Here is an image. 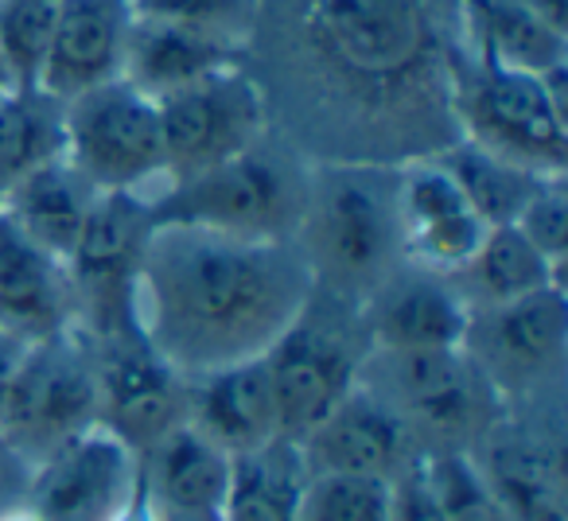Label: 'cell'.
I'll use <instances>...</instances> for the list:
<instances>
[{
	"label": "cell",
	"instance_id": "cell-20",
	"mask_svg": "<svg viewBox=\"0 0 568 521\" xmlns=\"http://www.w3.org/2000/svg\"><path fill=\"white\" fill-rule=\"evenodd\" d=\"M74 327V293L67 260L43 249L0 211V331L28 347Z\"/></svg>",
	"mask_w": 568,
	"mask_h": 521
},
{
	"label": "cell",
	"instance_id": "cell-31",
	"mask_svg": "<svg viewBox=\"0 0 568 521\" xmlns=\"http://www.w3.org/2000/svg\"><path fill=\"white\" fill-rule=\"evenodd\" d=\"M394 482L358 474H308L296 521H389Z\"/></svg>",
	"mask_w": 568,
	"mask_h": 521
},
{
	"label": "cell",
	"instance_id": "cell-5",
	"mask_svg": "<svg viewBox=\"0 0 568 521\" xmlns=\"http://www.w3.org/2000/svg\"><path fill=\"white\" fill-rule=\"evenodd\" d=\"M565 74H526L467 55H452V118L464 141L534 175H568Z\"/></svg>",
	"mask_w": 568,
	"mask_h": 521
},
{
	"label": "cell",
	"instance_id": "cell-19",
	"mask_svg": "<svg viewBox=\"0 0 568 521\" xmlns=\"http://www.w3.org/2000/svg\"><path fill=\"white\" fill-rule=\"evenodd\" d=\"M133 4L129 0H55V28L43 59L40 90L59 102L125 74Z\"/></svg>",
	"mask_w": 568,
	"mask_h": 521
},
{
	"label": "cell",
	"instance_id": "cell-6",
	"mask_svg": "<svg viewBox=\"0 0 568 521\" xmlns=\"http://www.w3.org/2000/svg\"><path fill=\"white\" fill-rule=\"evenodd\" d=\"M366 389L402 420L420 456L471 451L506 412L479 366L452 350H371L358 374Z\"/></svg>",
	"mask_w": 568,
	"mask_h": 521
},
{
	"label": "cell",
	"instance_id": "cell-35",
	"mask_svg": "<svg viewBox=\"0 0 568 521\" xmlns=\"http://www.w3.org/2000/svg\"><path fill=\"white\" fill-rule=\"evenodd\" d=\"M389 521H444L440 505H436L433 490L425 482V471H420V459L394 479V502H389Z\"/></svg>",
	"mask_w": 568,
	"mask_h": 521
},
{
	"label": "cell",
	"instance_id": "cell-4",
	"mask_svg": "<svg viewBox=\"0 0 568 521\" xmlns=\"http://www.w3.org/2000/svg\"><path fill=\"white\" fill-rule=\"evenodd\" d=\"M312 187V160L265 133L237 156L175 180L152 198L156 222L214 229L250 242H293Z\"/></svg>",
	"mask_w": 568,
	"mask_h": 521
},
{
	"label": "cell",
	"instance_id": "cell-27",
	"mask_svg": "<svg viewBox=\"0 0 568 521\" xmlns=\"http://www.w3.org/2000/svg\"><path fill=\"white\" fill-rule=\"evenodd\" d=\"M308 467L293 440H273L234 459L222 518L226 521H296Z\"/></svg>",
	"mask_w": 568,
	"mask_h": 521
},
{
	"label": "cell",
	"instance_id": "cell-42",
	"mask_svg": "<svg viewBox=\"0 0 568 521\" xmlns=\"http://www.w3.org/2000/svg\"><path fill=\"white\" fill-rule=\"evenodd\" d=\"M0 86H4V74H0Z\"/></svg>",
	"mask_w": 568,
	"mask_h": 521
},
{
	"label": "cell",
	"instance_id": "cell-40",
	"mask_svg": "<svg viewBox=\"0 0 568 521\" xmlns=\"http://www.w3.org/2000/svg\"><path fill=\"white\" fill-rule=\"evenodd\" d=\"M0 521H43V518L36 510H28V505H17V510L0 513Z\"/></svg>",
	"mask_w": 568,
	"mask_h": 521
},
{
	"label": "cell",
	"instance_id": "cell-36",
	"mask_svg": "<svg viewBox=\"0 0 568 521\" xmlns=\"http://www.w3.org/2000/svg\"><path fill=\"white\" fill-rule=\"evenodd\" d=\"M28 487H32V463L0 432V513L28 505Z\"/></svg>",
	"mask_w": 568,
	"mask_h": 521
},
{
	"label": "cell",
	"instance_id": "cell-13",
	"mask_svg": "<svg viewBox=\"0 0 568 521\" xmlns=\"http://www.w3.org/2000/svg\"><path fill=\"white\" fill-rule=\"evenodd\" d=\"M168 183L237 156L268 133V110L245 63L156 98Z\"/></svg>",
	"mask_w": 568,
	"mask_h": 521
},
{
	"label": "cell",
	"instance_id": "cell-10",
	"mask_svg": "<svg viewBox=\"0 0 568 521\" xmlns=\"http://www.w3.org/2000/svg\"><path fill=\"white\" fill-rule=\"evenodd\" d=\"M565 401L514 405L467 456L503 521H568Z\"/></svg>",
	"mask_w": 568,
	"mask_h": 521
},
{
	"label": "cell",
	"instance_id": "cell-34",
	"mask_svg": "<svg viewBox=\"0 0 568 521\" xmlns=\"http://www.w3.org/2000/svg\"><path fill=\"white\" fill-rule=\"evenodd\" d=\"M521 229L529 245L541 253L549 265L565 269L568 257V175L557 180H541L537 191L529 195V203L521 206V214L510 222Z\"/></svg>",
	"mask_w": 568,
	"mask_h": 521
},
{
	"label": "cell",
	"instance_id": "cell-1",
	"mask_svg": "<svg viewBox=\"0 0 568 521\" xmlns=\"http://www.w3.org/2000/svg\"><path fill=\"white\" fill-rule=\"evenodd\" d=\"M456 43V0H261L245 71L312 164L402 167L459 136Z\"/></svg>",
	"mask_w": 568,
	"mask_h": 521
},
{
	"label": "cell",
	"instance_id": "cell-24",
	"mask_svg": "<svg viewBox=\"0 0 568 521\" xmlns=\"http://www.w3.org/2000/svg\"><path fill=\"white\" fill-rule=\"evenodd\" d=\"M102 191L79 172L67 156L51 160V164L28 172L4 191V206L20 229L55 257H71L74 242H79L82 226H87L90 211L98 206Z\"/></svg>",
	"mask_w": 568,
	"mask_h": 521
},
{
	"label": "cell",
	"instance_id": "cell-41",
	"mask_svg": "<svg viewBox=\"0 0 568 521\" xmlns=\"http://www.w3.org/2000/svg\"><path fill=\"white\" fill-rule=\"evenodd\" d=\"M0 206H4V183H0Z\"/></svg>",
	"mask_w": 568,
	"mask_h": 521
},
{
	"label": "cell",
	"instance_id": "cell-37",
	"mask_svg": "<svg viewBox=\"0 0 568 521\" xmlns=\"http://www.w3.org/2000/svg\"><path fill=\"white\" fill-rule=\"evenodd\" d=\"M24 355H28L24 339H17V335H9V331H0V412H4V401H9L12 381H17Z\"/></svg>",
	"mask_w": 568,
	"mask_h": 521
},
{
	"label": "cell",
	"instance_id": "cell-11",
	"mask_svg": "<svg viewBox=\"0 0 568 521\" xmlns=\"http://www.w3.org/2000/svg\"><path fill=\"white\" fill-rule=\"evenodd\" d=\"M94 425L98 370L87 335L71 327L55 339L32 343L0 412V432L36 467Z\"/></svg>",
	"mask_w": 568,
	"mask_h": 521
},
{
	"label": "cell",
	"instance_id": "cell-25",
	"mask_svg": "<svg viewBox=\"0 0 568 521\" xmlns=\"http://www.w3.org/2000/svg\"><path fill=\"white\" fill-rule=\"evenodd\" d=\"M234 456L183 420L141 456V479L156 505H211L222 510Z\"/></svg>",
	"mask_w": 568,
	"mask_h": 521
},
{
	"label": "cell",
	"instance_id": "cell-9",
	"mask_svg": "<svg viewBox=\"0 0 568 521\" xmlns=\"http://www.w3.org/2000/svg\"><path fill=\"white\" fill-rule=\"evenodd\" d=\"M67 160L102 195L156 198L168 187L160 102L113 79L67 102Z\"/></svg>",
	"mask_w": 568,
	"mask_h": 521
},
{
	"label": "cell",
	"instance_id": "cell-16",
	"mask_svg": "<svg viewBox=\"0 0 568 521\" xmlns=\"http://www.w3.org/2000/svg\"><path fill=\"white\" fill-rule=\"evenodd\" d=\"M397 218H402V257L417 269L444 277L464 269L490 229L436 156L397 167Z\"/></svg>",
	"mask_w": 568,
	"mask_h": 521
},
{
	"label": "cell",
	"instance_id": "cell-39",
	"mask_svg": "<svg viewBox=\"0 0 568 521\" xmlns=\"http://www.w3.org/2000/svg\"><path fill=\"white\" fill-rule=\"evenodd\" d=\"M160 521H226L222 510H211V505H156Z\"/></svg>",
	"mask_w": 568,
	"mask_h": 521
},
{
	"label": "cell",
	"instance_id": "cell-8",
	"mask_svg": "<svg viewBox=\"0 0 568 521\" xmlns=\"http://www.w3.org/2000/svg\"><path fill=\"white\" fill-rule=\"evenodd\" d=\"M464 355L479 366L506 409L565 401L568 296L565 285L541 288L495 308H471Z\"/></svg>",
	"mask_w": 568,
	"mask_h": 521
},
{
	"label": "cell",
	"instance_id": "cell-12",
	"mask_svg": "<svg viewBox=\"0 0 568 521\" xmlns=\"http://www.w3.org/2000/svg\"><path fill=\"white\" fill-rule=\"evenodd\" d=\"M156 226L149 198L102 195L67 257L74 293V327L87 339H105L136 327V277L144 245Z\"/></svg>",
	"mask_w": 568,
	"mask_h": 521
},
{
	"label": "cell",
	"instance_id": "cell-38",
	"mask_svg": "<svg viewBox=\"0 0 568 521\" xmlns=\"http://www.w3.org/2000/svg\"><path fill=\"white\" fill-rule=\"evenodd\" d=\"M110 521H160V510H156V502H152V494H149V487H144V479L133 487V494L121 502V510L113 513Z\"/></svg>",
	"mask_w": 568,
	"mask_h": 521
},
{
	"label": "cell",
	"instance_id": "cell-22",
	"mask_svg": "<svg viewBox=\"0 0 568 521\" xmlns=\"http://www.w3.org/2000/svg\"><path fill=\"white\" fill-rule=\"evenodd\" d=\"M456 32L467 55L510 71L552 74L568 67V32L529 0H456Z\"/></svg>",
	"mask_w": 568,
	"mask_h": 521
},
{
	"label": "cell",
	"instance_id": "cell-28",
	"mask_svg": "<svg viewBox=\"0 0 568 521\" xmlns=\"http://www.w3.org/2000/svg\"><path fill=\"white\" fill-rule=\"evenodd\" d=\"M67 156V102L40 86L0 94V183L4 191L28 172Z\"/></svg>",
	"mask_w": 568,
	"mask_h": 521
},
{
	"label": "cell",
	"instance_id": "cell-26",
	"mask_svg": "<svg viewBox=\"0 0 568 521\" xmlns=\"http://www.w3.org/2000/svg\"><path fill=\"white\" fill-rule=\"evenodd\" d=\"M459 300L471 308H495L521 296H534L541 288L565 285V269L549 265L534 245L521 237L518 226H490L479 249L467 257L464 269L452 273Z\"/></svg>",
	"mask_w": 568,
	"mask_h": 521
},
{
	"label": "cell",
	"instance_id": "cell-17",
	"mask_svg": "<svg viewBox=\"0 0 568 521\" xmlns=\"http://www.w3.org/2000/svg\"><path fill=\"white\" fill-rule=\"evenodd\" d=\"M308 474H358L394 482L420 459L402 420L358 381L304 440H296Z\"/></svg>",
	"mask_w": 568,
	"mask_h": 521
},
{
	"label": "cell",
	"instance_id": "cell-29",
	"mask_svg": "<svg viewBox=\"0 0 568 521\" xmlns=\"http://www.w3.org/2000/svg\"><path fill=\"white\" fill-rule=\"evenodd\" d=\"M436 160H440L444 172L456 180V187L464 191L471 211L479 214L487 226H510L521 214V206L529 203V195L537 191V183L545 180V175L526 172V167L479 149L475 141H464V136H456L448 149L436 152ZM552 180H557V175H552Z\"/></svg>",
	"mask_w": 568,
	"mask_h": 521
},
{
	"label": "cell",
	"instance_id": "cell-33",
	"mask_svg": "<svg viewBox=\"0 0 568 521\" xmlns=\"http://www.w3.org/2000/svg\"><path fill=\"white\" fill-rule=\"evenodd\" d=\"M420 471H425V482L440 505L444 521H503L467 451L420 456Z\"/></svg>",
	"mask_w": 568,
	"mask_h": 521
},
{
	"label": "cell",
	"instance_id": "cell-7",
	"mask_svg": "<svg viewBox=\"0 0 568 521\" xmlns=\"http://www.w3.org/2000/svg\"><path fill=\"white\" fill-rule=\"evenodd\" d=\"M371 355L355 300L312 288L301 316L261 355L284 440H304L351 389Z\"/></svg>",
	"mask_w": 568,
	"mask_h": 521
},
{
	"label": "cell",
	"instance_id": "cell-32",
	"mask_svg": "<svg viewBox=\"0 0 568 521\" xmlns=\"http://www.w3.org/2000/svg\"><path fill=\"white\" fill-rule=\"evenodd\" d=\"M129 4H133L136 17L195 28V32H206L245 51L253 24H257L261 0H129Z\"/></svg>",
	"mask_w": 568,
	"mask_h": 521
},
{
	"label": "cell",
	"instance_id": "cell-15",
	"mask_svg": "<svg viewBox=\"0 0 568 521\" xmlns=\"http://www.w3.org/2000/svg\"><path fill=\"white\" fill-rule=\"evenodd\" d=\"M136 482V451L105 425H94L32 467L28 510L43 521H110Z\"/></svg>",
	"mask_w": 568,
	"mask_h": 521
},
{
	"label": "cell",
	"instance_id": "cell-30",
	"mask_svg": "<svg viewBox=\"0 0 568 521\" xmlns=\"http://www.w3.org/2000/svg\"><path fill=\"white\" fill-rule=\"evenodd\" d=\"M55 28V0H0V74L4 86H40Z\"/></svg>",
	"mask_w": 568,
	"mask_h": 521
},
{
	"label": "cell",
	"instance_id": "cell-21",
	"mask_svg": "<svg viewBox=\"0 0 568 521\" xmlns=\"http://www.w3.org/2000/svg\"><path fill=\"white\" fill-rule=\"evenodd\" d=\"M187 425L199 428L206 440L219 443L234 459L261 451L273 440H284L261 358L195 374L191 378Z\"/></svg>",
	"mask_w": 568,
	"mask_h": 521
},
{
	"label": "cell",
	"instance_id": "cell-2",
	"mask_svg": "<svg viewBox=\"0 0 568 521\" xmlns=\"http://www.w3.org/2000/svg\"><path fill=\"white\" fill-rule=\"evenodd\" d=\"M312 273L293 242H250L156 222L136 277V327L195 378L261 358L312 296Z\"/></svg>",
	"mask_w": 568,
	"mask_h": 521
},
{
	"label": "cell",
	"instance_id": "cell-3",
	"mask_svg": "<svg viewBox=\"0 0 568 521\" xmlns=\"http://www.w3.org/2000/svg\"><path fill=\"white\" fill-rule=\"evenodd\" d=\"M293 245L312 285L363 304L402 265L397 167L312 164V187Z\"/></svg>",
	"mask_w": 568,
	"mask_h": 521
},
{
	"label": "cell",
	"instance_id": "cell-18",
	"mask_svg": "<svg viewBox=\"0 0 568 521\" xmlns=\"http://www.w3.org/2000/svg\"><path fill=\"white\" fill-rule=\"evenodd\" d=\"M371 350H452L464 347L467 304L444 273L417 269L402 260L363 304Z\"/></svg>",
	"mask_w": 568,
	"mask_h": 521
},
{
	"label": "cell",
	"instance_id": "cell-43",
	"mask_svg": "<svg viewBox=\"0 0 568 521\" xmlns=\"http://www.w3.org/2000/svg\"><path fill=\"white\" fill-rule=\"evenodd\" d=\"M4 90H9V86H0V94H4Z\"/></svg>",
	"mask_w": 568,
	"mask_h": 521
},
{
	"label": "cell",
	"instance_id": "cell-23",
	"mask_svg": "<svg viewBox=\"0 0 568 521\" xmlns=\"http://www.w3.org/2000/svg\"><path fill=\"white\" fill-rule=\"evenodd\" d=\"M237 63H245V51L234 48V43L133 12V32H129L125 74L121 79L141 86L144 94L164 98Z\"/></svg>",
	"mask_w": 568,
	"mask_h": 521
},
{
	"label": "cell",
	"instance_id": "cell-14",
	"mask_svg": "<svg viewBox=\"0 0 568 521\" xmlns=\"http://www.w3.org/2000/svg\"><path fill=\"white\" fill-rule=\"evenodd\" d=\"M98 370V425L136 451V459L187 420L191 378L180 374L141 327L90 339Z\"/></svg>",
	"mask_w": 568,
	"mask_h": 521
}]
</instances>
